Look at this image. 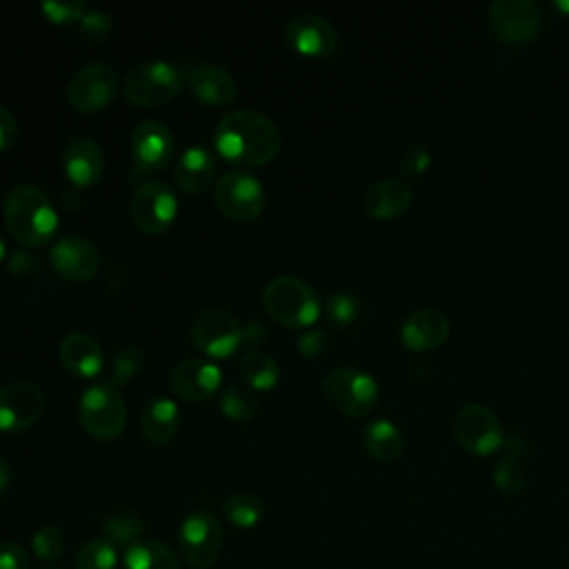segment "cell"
I'll use <instances>...</instances> for the list:
<instances>
[{"label": "cell", "instance_id": "5", "mask_svg": "<svg viewBox=\"0 0 569 569\" xmlns=\"http://www.w3.org/2000/svg\"><path fill=\"white\" fill-rule=\"evenodd\" d=\"M78 418L98 440L116 438L127 425V405L111 382H93L78 398Z\"/></svg>", "mask_w": 569, "mask_h": 569}, {"label": "cell", "instance_id": "33", "mask_svg": "<svg viewBox=\"0 0 569 569\" xmlns=\"http://www.w3.org/2000/svg\"><path fill=\"white\" fill-rule=\"evenodd\" d=\"M220 409L233 420H247L258 409L256 393L244 385H229L220 393Z\"/></svg>", "mask_w": 569, "mask_h": 569}, {"label": "cell", "instance_id": "20", "mask_svg": "<svg viewBox=\"0 0 569 569\" xmlns=\"http://www.w3.org/2000/svg\"><path fill=\"white\" fill-rule=\"evenodd\" d=\"M62 169L78 187L93 184L104 169L102 147L89 136H76L62 147Z\"/></svg>", "mask_w": 569, "mask_h": 569}, {"label": "cell", "instance_id": "4", "mask_svg": "<svg viewBox=\"0 0 569 569\" xmlns=\"http://www.w3.org/2000/svg\"><path fill=\"white\" fill-rule=\"evenodd\" d=\"M182 71L162 58L133 64L124 76V96L138 107H158L169 102L182 89Z\"/></svg>", "mask_w": 569, "mask_h": 569}, {"label": "cell", "instance_id": "23", "mask_svg": "<svg viewBox=\"0 0 569 569\" xmlns=\"http://www.w3.org/2000/svg\"><path fill=\"white\" fill-rule=\"evenodd\" d=\"M187 84L200 102H207V104H213V107L229 104L238 93L236 78L218 64H196V67H191V71L187 73Z\"/></svg>", "mask_w": 569, "mask_h": 569}, {"label": "cell", "instance_id": "6", "mask_svg": "<svg viewBox=\"0 0 569 569\" xmlns=\"http://www.w3.org/2000/svg\"><path fill=\"white\" fill-rule=\"evenodd\" d=\"M322 393L333 409L360 418L373 409L378 400V382L362 369L338 367L322 378Z\"/></svg>", "mask_w": 569, "mask_h": 569}, {"label": "cell", "instance_id": "40", "mask_svg": "<svg viewBox=\"0 0 569 569\" xmlns=\"http://www.w3.org/2000/svg\"><path fill=\"white\" fill-rule=\"evenodd\" d=\"M0 569H29V556L16 540H0Z\"/></svg>", "mask_w": 569, "mask_h": 569}, {"label": "cell", "instance_id": "31", "mask_svg": "<svg viewBox=\"0 0 569 569\" xmlns=\"http://www.w3.org/2000/svg\"><path fill=\"white\" fill-rule=\"evenodd\" d=\"M118 547L104 536L87 540L76 556V569H116Z\"/></svg>", "mask_w": 569, "mask_h": 569}, {"label": "cell", "instance_id": "43", "mask_svg": "<svg viewBox=\"0 0 569 569\" xmlns=\"http://www.w3.org/2000/svg\"><path fill=\"white\" fill-rule=\"evenodd\" d=\"M269 340V327L262 320H249L242 325V342L251 345V349H258Z\"/></svg>", "mask_w": 569, "mask_h": 569}, {"label": "cell", "instance_id": "30", "mask_svg": "<svg viewBox=\"0 0 569 569\" xmlns=\"http://www.w3.org/2000/svg\"><path fill=\"white\" fill-rule=\"evenodd\" d=\"M144 531V520L140 513L136 511H118V513H111L104 525H102V536L107 540H111L116 547L118 545H131L136 540H140Z\"/></svg>", "mask_w": 569, "mask_h": 569}, {"label": "cell", "instance_id": "3", "mask_svg": "<svg viewBox=\"0 0 569 569\" xmlns=\"http://www.w3.org/2000/svg\"><path fill=\"white\" fill-rule=\"evenodd\" d=\"M262 305L271 318L287 327H309L320 316V298L302 278L282 273L262 289Z\"/></svg>", "mask_w": 569, "mask_h": 569}, {"label": "cell", "instance_id": "27", "mask_svg": "<svg viewBox=\"0 0 569 569\" xmlns=\"http://www.w3.org/2000/svg\"><path fill=\"white\" fill-rule=\"evenodd\" d=\"M124 569H180L176 553L160 540L140 538L124 549Z\"/></svg>", "mask_w": 569, "mask_h": 569}, {"label": "cell", "instance_id": "14", "mask_svg": "<svg viewBox=\"0 0 569 569\" xmlns=\"http://www.w3.org/2000/svg\"><path fill=\"white\" fill-rule=\"evenodd\" d=\"M47 396L31 380H16L0 387V431H22L44 411Z\"/></svg>", "mask_w": 569, "mask_h": 569}, {"label": "cell", "instance_id": "29", "mask_svg": "<svg viewBox=\"0 0 569 569\" xmlns=\"http://www.w3.org/2000/svg\"><path fill=\"white\" fill-rule=\"evenodd\" d=\"M222 513L224 518L240 529H253L262 516H264V505L256 493L249 491H236L224 498L222 502Z\"/></svg>", "mask_w": 569, "mask_h": 569}, {"label": "cell", "instance_id": "24", "mask_svg": "<svg viewBox=\"0 0 569 569\" xmlns=\"http://www.w3.org/2000/svg\"><path fill=\"white\" fill-rule=\"evenodd\" d=\"M216 176V158L202 144L187 147L173 164V182L180 191L196 196L209 187Z\"/></svg>", "mask_w": 569, "mask_h": 569}, {"label": "cell", "instance_id": "11", "mask_svg": "<svg viewBox=\"0 0 569 569\" xmlns=\"http://www.w3.org/2000/svg\"><path fill=\"white\" fill-rule=\"evenodd\" d=\"M453 436L462 449L489 456L502 447V425L496 411L482 402H469L456 411Z\"/></svg>", "mask_w": 569, "mask_h": 569}, {"label": "cell", "instance_id": "15", "mask_svg": "<svg viewBox=\"0 0 569 569\" xmlns=\"http://www.w3.org/2000/svg\"><path fill=\"white\" fill-rule=\"evenodd\" d=\"M173 153V131L158 118L140 120L131 131V156L136 171L131 176L162 169Z\"/></svg>", "mask_w": 569, "mask_h": 569}, {"label": "cell", "instance_id": "25", "mask_svg": "<svg viewBox=\"0 0 569 569\" xmlns=\"http://www.w3.org/2000/svg\"><path fill=\"white\" fill-rule=\"evenodd\" d=\"M178 427H180V411L173 398L156 396L144 402L140 411V429L151 442L156 445L169 442L176 436Z\"/></svg>", "mask_w": 569, "mask_h": 569}, {"label": "cell", "instance_id": "45", "mask_svg": "<svg viewBox=\"0 0 569 569\" xmlns=\"http://www.w3.org/2000/svg\"><path fill=\"white\" fill-rule=\"evenodd\" d=\"M505 453L502 456H513V458H520L525 451H527V440L520 436V433H509L502 438V447H500Z\"/></svg>", "mask_w": 569, "mask_h": 569}, {"label": "cell", "instance_id": "19", "mask_svg": "<svg viewBox=\"0 0 569 569\" xmlns=\"http://www.w3.org/2000/svg\"><path fill=\"white\" fill-rule=\"evenodd\" d=\"M449 329H451L449 316L442 309L420 307L405 318L400 327V336L409 349L429 351L447 340Z\"/></svg>", "mask_w": 569, "mask_h": 569}, {"label": "cell", "instance_id": "7", "mask_svg": "<svg viewBox=\"0 0 569 569\" xmlns=\"http://www.w3.org/2000/svg\"><path fill=\"white\" fill-rule=\"evenodd\" d=\"M222 542H224V529L211 511L196 509L182 518L180 531H178V545L189 567L193 569L211 567L222 551Z\"/></svg>", "mask_w": 569, "mask_h": 569}, {"label": "cell", "instance_id": "1", "mask_svg": "<svg viewBox=\"0 0 569 569\" xmlns=\"http://www.w3.org/2000/svg\"><path fill=\"white\" fill-rule=\"evenodd\" d=\"M282 144L280 127L258 109L240 107L224 113L213 129L216 151L236 164H264Z\"/></svg>", "mask_w": 569, "mask_h": 569}, {"label": "cell", "instance_id": "13", "mask_svg": "<svg viewBox=\"0 0 569 569\" xmlns=\"http://www.w3.org/2000/svg\"><path fill=\"white\" fill-rule=\"evenodd\" d=\"M489 24L502 42L522 44L540 33L542 13L531 0H493L489 4Z\"/></svg>", "mask_w": 569, "mask_h": 569}, {"label": "cell", "instance_id": "46", "mask_svg": "<svg viewBox=\"0 0 569 569\" xmlns=\"http://www.w3.org/2000/svg\"><path fill=\"white\" fill-rule=\"evenodd\" d=\"M9 480H11V471H9V465L4 462V458L0 456V496L4 493V489L9 487Z\"/></svg>", "mask_w": 569, "mask_h": 569}, {"label": "cell", "instance_id": "49", "mask_svg": "<svg viewBox=\"0 0 569 569\" xmlns=\"http://www.w3.org/2000/svg\"><path fill=\"white\" fill-rule=\"evenodd\" d=\"M47 569H58V567H47Z\"/></svg>", "mask_w": 569, "mask_h": 569}, {"label": "cell", "instance_id": "26", "mask_svg": "<svg viewBox=\"0 0 569 569\" xmlns=\"http://www.w3.org/2000/svg\"><path fill=\"white\" fill-rule=\"evenodd\" d=\"M362 442H365L367 451L382 462L396 460L405 449L402 431L396 427V422H391L387 418L371 420L362 431Z\"/></svg>", "mask_w": 569, "mask_h": 569}, {"label": "cell", "instance_id": "18", "mask_svg": "<svg viewBox=\"0 0 569 569\" xmlns=\"http://www.w3.org/2000/svg\"><path fill=\"white\" fill-rule=\"evenodd\" d=\"M284 40L302 56H329L336 47L333 24L318 13H296L284 24Z\"/></svg>", "mask_w": 569, "mask_h": 569}, {"label": "cell", "instance_id": "39", "mask_svg": "<svg viewBox=\"0 0 569 569\" xmlns=\"http://www.w3.org/2000/svg\"><path fill=\"white\" fill-rule=\"evenodd\" d=\"M429 164H431V151L425 144L411 142L409 147H405V151L400 156V171L407 178L420 176L422 171L429 169Z\"/></svg>", "mask_w": 569, "mask_h": 569}, {"label": "cell", "instance_id": "34", "mask_svg": "<svg viewBox=\"0 0 569 569\" xmlns=\"http://www.w3.org/2000/svg\"><path fill=\"white\" fill-rule=\"evenodd\" d=\"M491 480L493 485L502 491V493H520L525 482H527V471H525V465L520 462V458H513V456H502L498 458V462L493 465V471H491Z\"/></svg>", "mask_w": 569, "mask_h": 569}, {"label": "cell", "instance_id": "22", "mask_svg": "<svg viewBox=\"0 0 569 569\" xmlns=\"http://www.w3.org/2000/svg\"><path fill=\"white\" fill-rule=\"evenodd\" d=\"M60 362L76 376L91 378L102 369V345L87 331H71L58 342Z\"/></svg>", "mask_w": 569, "mask_h": 569}, {"label": "cell", "instance_id": "38", "mask_svg": "<svg viewBox=\"0 0 569 569\" xmlns=\"http://www.w3.org/2000/svg\"><path fill=\"white\" fill-rule=\"evenodd\" d=\"M78 29L87 40L100 42V40L109 38V33L113 29V18L102 9H87L78 22Z\"/></svg>", "mask_w": 569, "mask_h": 569}, {"label": "cell", "instance_id": "42", "mask_svg": "<svg viewBox=\"0 0 569 569\" xmlns=\"http://www.w3.org/2000/svg\"><path fill=\"white\" fill-rule=\"evenodd\" d=\"M40 267V258L31 249H16L9 253L7 269L11 273H33Z\"/></svg>", "mask_w": 569, "mask_h": 569}, {"label": "cell", "instance_id": "28", "mask_svg": "<svg viewBox=\"0 0 569 569\" xmlns=\"http://www.w3.org/2000/svg\"><path fill=\"white\" fill-rule=\"evenodd\" d=\"M240 373L253 389H271L280 378L278 362L262 349H249L240 356Z\"/></svg>", "mask_w": 569, "mask_h": 569}, {"label": "cell", "instance_id": "10", "mask_svg": "<svg viewBox=\"0 0 569 569\" xmlns=\"http://www.w3.org/2000/svg\"><path fill=\"white\" fill-rule=\"evenodd\" d=\"M176 213L178 198L162 180H142L129 200L131 222L144 233L164 231L176 220Z\"/></svg>", "mask_w": 569, "mask_h": 569}, {"label": "cell", "instance_id": "47", "mask_svg": "<svg viewBox=\"0 0 569 569\" xmlns=\"http://www.w3.org/2000/svg\"><path fill=\"white\" fill-rule=\"evenodd\" d=\"M556 7H558L560 11H565V13H569V2H567V0H558Z\"/></svg>", "mask_w": 569, "mask_h": 569}, {"label": "cell", "instance_id": "8", "mask_svg": "<svg viewBox=\"0 0 569 569\" xmlns=\"http://www.w3.org/2000/svg\"><path fill=\"white\" fill-rule=\"evenodd\" d=\"M191 338L202 353L211 358H227L242 342V325L229 309L209 305L198 311L191 325Z\"/></svg>", "mask_w": 569, "mask_h": 569}, {"label": "cell", "instance_id": "41", "mask_svg": "<svg viewBox=\"0 0 569 569\" xmlns=\"http://www.w3.org/2000/svg\"><path fill=\"white\" fill-rule=\"evenodd\" d=\"M327 345H329V340H327V333L322 329H307L296 340V349L305 358H318L320 353H325Z\"/></svg>", "mask_w": 569, "mask_h": 569}, {"label": "cell", "instance_id": "2", "mask_svg": "<svg viewBox=\"0 0 569 569\" xmlns=\"http://www.w3.org/2000/svg\"><path fill=\"white\" fill-rule=\"evenodd\" d=\"M4 224L27 247L44 244L58 229V211L44 189L31 182L13 184L2 204Z\"/></svg>", "mask_w": 569, "mask_h": 569}, {"label": "cell", "instance_id": "32", "mask_svg": "<svg viewBox=\"0 0 569 569\" xmlns=\"http://www.w3.org/2000/svg\"><path fill=\"white\" fill-rule=\"evenodd\" d=\"M144 362H147L144 351L138 345L133 342L122 345L111 360V385L118 387L133 380L144 369Z\"/></svg>", "mask_w": 569, "mask_h": 569}, {"label": "cell", "instance_id": "37", "mask_svg": "<svg viewBox=\"0 0 569 569\" xmlns=\"http://www.w3.org/2000/svg\"><path fill=\"white\" fill-rule=\"evenodd\" d=\"M40 9L56 24L80 22V18L87 11L84 9V0H42Z\"/></svg>", "mask_w": 569, "mask_h": 569}, {"label": "cell", "instance_id": "21", "mask_svg": "<svg viewBox=\"0 0 569 569\" xmlns=\"http://www.w3.org/2000/svg\"><path fill=\"white\" fill-rule=\"evenodd\" d=\"M413 200V189L405 178H378L367 184L362 207L373 218H398Z\"/></svg>", "mask_w": 569, "mask_h": 569}, {"label": "cell", "instance_id": "44", "mask_svg": "<svg viewBox=\"0 0 569 569\" xmlns=\"http://www.w3.org/2000/svg\"><path fill=\"white\" fill-rule=\"evenodd\" d=\"M16 133H18V124H16L13 113L0 104V151L13 144Z\"/></svg>", "mask_w": 569, "mask_h": 569}, {"label": "cell", "instance_id": "17", "mask_svg": "<svg viewBox=\"0 0 569 569\" xmlns=\"http://www.w3.org/2000/svg\"><path fill=\"white\" fill-rule=\"evenodd\" d=\"M222 385V371L213 360L184 358L169 371V387L184 400H202L213 396Z\"/></svg>", "mask_w": 569, "mask_h": 569}, {"label": "cell", "instance_id": "35", "mask_svg": "<svg viewBox=\"0 0 569 569\" xmlns=\"http://www.w3.org/2000/svg\"><path fill=\"white\" fill-rule=\"evenodd\" d=\"M31 549L38 560L56 562L64 553V536L56 525H42L31 536Z\"/></svg>", "mask_w": 569, "mask_h": 569}, {"label": "cell", "instance_id": "16", "mask_svg": "<svg viewBox=\"0 0 569 569\" xmlns=\"http://www.w3.org/2000/svg\"><path fill=\"white\" fill-rule=\"evenodd\" d=\"M49 260L62 278L84 282L98 271L100 256L89 238L80 233H64L49 249Z\"/></svg>", "mask_w": 569, "mask_h": 569}, {"label": "cell", "instance_id": "48", "mask_svg": "<svg viewBox=\"0 0 569 569\" xmlns=\"http://www.w3.org/2000/svg\"><path fill=\"white\" fill-rule=\"evenodd\" d=\"M4 258V238H2V233H0V260Z\"/></svg>", "mask_w": 569, "mask_h": 569}, {"label": "cell", "instance_id": "12", "mask_svg": "<svg viewBox=\"0 0 569 569\" xmlns=\"http://www.w3.org/2000/svg\"><path fill=\"white\" fill-rule=\"evenodd\" d=\"M118 93V73L107 62H87L78 67L67 82V100L78 111H100Z\"/></svg>", "mask_w": 569, "mask_h": 569}, {"label": "cell", "instance_id": "36", "mask_svg": "<svg viewBox=\"0 0 569 569\" xmlns=\"http://www.w3.org/2000/svg\"><path fill=\"white\" fill-rule=\"evenodd\" d=\"M325 311L331 322L349 325L358 318L360 305H358L356 296H351L349 291H333V293H329V298L325 302Z\"/></svg>", "mask_w": 569, "mask_h": 569}, {"label": "cell", "instance_id": "9", "mask_svg": "<svg viewBox=\"0 0 569 569\" xmlns=\"http://www.w3.org/2000/svg\"><path fill=\"white\" fill-rule=\"evenodd\" d=\"M213 200L218 209L233 220H251L264 207L262 182L242 169L224 171L213 187Z\"/></svg>", "mask_w": 569, "mask_h": 569}]
</instances>
